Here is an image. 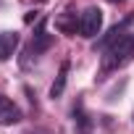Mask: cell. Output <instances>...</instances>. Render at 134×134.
<instances>
[{"mask_svg":"<svg viewBox=\"0 0 134 134\" xmlns=\"http://www.w3.org/2000/svg\"><path fill=\"white\" fill-rule=\"evenodd\" d=\"M16 47H19V34L16 32H3L0 34V60L13 58Z\"/></svg>","mask_w":134,"mask_h":134,"instance_id":"cell-6","label":"cell"},{"mask_svg":"<svg viewBox=\"0 0 134 134\" xmlns=\"http://www.w3.org/2000/svg\"><path fill=\"white\" fill-rule=\"evenodd\" d=\"M45 19H40V24H37V29H34V34H32V42H29V47H26V58L21 60V66L24 69H29L32 66V58H37L40 53H45V50H50V45H53V37L47 34V29H45Z\"/></svg>","mask_w":134,"mask_h":134,"instance_id":"cell-2","label":"cell"},{"mask_svg":"<svg viewBox=\"0 0 134 134\" xmlns=\"http://www.w3.org/2000/svg\"><path fill=\"white\" fill-rule=\"evenodd\" d=\"M134 58V32H126L121 40H116L103 58V71H116L121 66H126Z\"/></svg>","mask_w":134,"mask_h":134,"instance_id":"cell-1","label":"cell"},{"mask_svg":"<svg viewBox=\"0 0 134 134\" xmlns=\"http://www.w3.org/2000/svg\"><path fill=\"white\" fill-rule=\"evenodd\" d=\"M69 69H71V63H69V60H63V63H60V69H58V76H55V82H53V87H50V97H53V100L63 95L66 82H69Z\"/></svg>","mask_w":134,"mask_h":134,"instance_id":"cell-7","label":"cell"},{"mask_svg":"<svg viewBox=\"0 0 134 134\" xmlns=\"http://www.w3.org/2000/svg\"><path fill=\"white\" fill-rule=\"evenodd\" d=\"M74 121L79 124V129H82V131H87V129H90V118L84 116V108H82V103L74 108Z\"/></svg>","mask_w":134,"mask_h":134,"instance_id":"cell-9","label":"cell"},{"mask_svg":"<svg viewBox=\"0 0 134 134\" xmlns=\"http://www.w3.org/2000/svg\"><path fill=\"white\" fill-rule=\"evenodd\" d=\"M131 21H134V16H126L121 24L110 26V29H108V34H105V37H100V40L95 42V50H108V47H110L116 40H121V37L126 34V26H131Z\"/></svg>","mask_w":134,"mask_h":134,"instance_id":"cell-5","label":"cell"},{"mask_svg":"<svg viewBox=\"0 0 134 134\" xmlns=\"http://www.w3.org/2000/svg\"><path fill=\"white\" fill-rule=\"evenodd\" d=\"M110 3H116V5H118V3H124V0H110Z\"/></svg>","mask_w":134,"mask_h":134,"instance_id":"cell-11","label":"cell"},{"mask_svg":"<svg viewBox=\"0 0 134 134\" xmlns=\"http://www.w3.org/2000/svg\"><path fill=\"white\" fill-rule=\"evenodd\" d=\"M55 26H58L63 34H76V29H79L76 13H74V11H66L63 16H58V19H55Z\"/></svg>","mask_w":134,"mask_h":134,"instance_id":"cell-8","label":"cell"},{"mask_svg":"<svg viewBox=\"0 0 134 134\" xmlns=\"http://www.w3.org/2000/svg\"><path fill=\"white\" fill-rule=\"evenodd\" d=\"M24 116H21V108L11 100V97H5V95H0V126H13V124H19Z\"/></svg>","mask_w":134,"mask_h":134,"instance_id":"cell-4","label":"cell"},{"mask_svg":"<svg viewBox=\"0 0 134 134\" xmlns=\"http://www.w3.org/2000/svg\"><path fill=\"white\" fill-rule=\"evenodd\" d=\"M34 16H37V13H34V11H29V13H26V16H24V21H26V24H29V21H34Z\"/></svg>","mask_w":134,"mask_h":134,"instance_id":"cell-10","label":"cell"},{"mask_svg":"<svg viewBox=\"0 0 134 134\" xmlns=\"http://www.w3.org/2000/svg\"><path fill=\"white\" fill-rule=\"evenodd\" d=\"M103 29V11L97 5H90L84 8V13L79 16V34L87 37V40H95Z\"/></svg>","mask_w":134,"mask_h":134,"instance_id":"cell-3","label":"cell"}]
</instances>
